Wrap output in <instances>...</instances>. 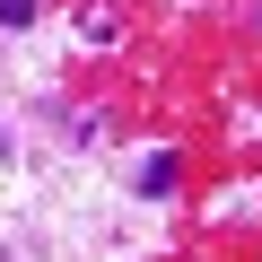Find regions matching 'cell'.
Returning <instances> with one entry per match:
<instances>
[{"instance_id": "obj_1", "label": "cell", "mask_w": 262, "mask_h": 262, "mask_svg": "<svg viewBox=\"0 0 262 262\" xmlns=\"http://www.w3.org/2000/svg\"><path fill=\"white\" fill-rule=\"evenodd\" d=\"M35 18V0H0V27H27Z\"/></svg>"}]
</instances>
